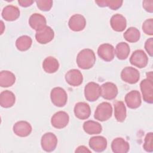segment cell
Here are the masks:
<instances>
[{"label":"cell","instance_id":"cell-34","mask_svg":"<svg viewBox=\"0 0 153 153\" xmlns=\"http://www.w3.org/2000/svg\"><path fill=\"white\" fill-rule=\"evenodd\" d=\"M143 32L148 35H153V19L152 18L146 19L142 24V26Z\"/></svg>","mask_w":153,"mask_h":153},{"label":"cell","instance_id":"cell-23","mask_svg":"<svg viewBox=\"0 0 153 153\" xmlns=\"http://www.w3.org/2000/svg\"><path fill=\"white\" fill-rule=\"evenodd\" d=\"M16 102V96L11 91L4 90L0 94V105L2 108L12 107Z\"/></svg>","mask_w":153,"mask_h":153},{"label":"cell","instance_id":"cell-21","mask_svg":"<svg viewBox=\"0 0 153 153\" xmlns=\"http://www.w3.org/2000/svg\"><path fill=\"white\" fill-rule=\"evenodd\" d=\"M20 11L16 6L8 5L5 6L1 13L2 17L6 21H14L20 16Z\"/></svg>","mask_w":153,"mask_h":153},{"label":"cell","instance_id":"cell-12","mask_svg":"<svg viewBox=\"0 0 153 153\" xmlns=\"http://www.w3.org/2000/svg\"><path fill=\"white\" fill-rule=\"evenodd\" d=\"M65 78L69 85L74 87L79 86L83 81L82 73L76 69H72L68 71L65 74Z\"/></svg>","mask_w":153,"mask_h":153},{"label":"cell","instance_id":"cell-22","mask_svg":"<svg viewBox=\"0 0 153 153\" xmlns=\"http://www.w3.org/2000/svg\"><path fill=\"white\" fill-rule=\"evenodd\" d=\"M111 147L114 153H126L130 149L129 143L122 137L114 139L111 143Z\"/></svg>","mask_w":153,"mask_h":153},{"label":"cell","instance_id":"cell-39","mask_svg":"<svg viewBox=\"0 0 153 153\" xmlns=\"http://www.w3.org/2000/svg\"><path fill=\"white\" fill-rule=\"evenodd\" d=\"M152 76H153V75H152V71H150V72L146 73V78H148L149 79H151V80H153Z\"/></svg>","mask_w":153,"mask_h":153},{"label":"cell","instance_id":"cell-32","mask_svg":"<svg viewBox=\"0 0 153 153\" xmlns=\"http://www.w3.org/2000/svg\"><path fill=\"white\" fill-rule=\"evenodd\" d=\"M143 148L145 151L152 152L153 151V133L152 132L148 133L144 139Z\"/></svg>","mask_w":153,"mask_h":153},{"label":"cell","instance_id":"cell-26","mask_svg":"<svg viewBox=\"0 0 153 153\" xmlns=\"http://www.w3.org/2000/svg\"><path fill=\"white\" fill-rule=\"evenodd\" d=\"M16 82L15 75L9 71H2L0 72V86L2 87H9Z\"/></svg>","mask_w":153,"mask_h":153},{"label":"cell","instance_id":"cell-25","mask_svg":"<svg viewBox=\"0 0 153 153\" xmlns=\"http://www.w3.org/2000/svg\"><path fill=\"white\" fill-rule=\"evenodd\" d=\"M114 116L118 122L122 123L125 121L127 117L126 106L123 101H116L114 103Z\"/></svg>","mask_w":153,"mask_h":153},{"label":"cell","instance_id":"cell-17","mask_svg":"<svg viewBox=\"0 0 153 153\" xmlns=\"http://www.w3.org/2000/svg\"><path fill=\"white\" fill-rule=\"evenodd\" d=\"M13 129L16 135L22 137L29 136L32 130L30 124L26 121H17L13 126Z\"/></svg>","mask_w":153,"mask_h":153},{"label":"cell","instance_id":"cell-8","mask_svg":"<svg viewBox=\"0 0 153 153\" xmlns=\"http://www.w3.org/2000/svg\"><path fill=\"white\" fill-rule=\"evenodd\" d=\"M130 62L132 65L138 68H143L148 65V57L143 50H137L131 55Z\"/></svg>","mask_w":153,"mask_h":153},{"label":"cell","instance_id":"cell-40","mask_svg":"<svg viewBox=\"0 0 153 153\" xmlns=\"http://www.w3.org/2000/svg\"><path fill=\"white\" fill-rule=\"evenodd\" d=\"M1 34H2V33H3V32H4V30H5V26H4V23H3V22L1 20Z\"/></svg>","mask_w":153,"mask_h":153},{"label":"cell","instance_id":"cell-5","mask_svg":"<svg viewBox=\"0 0 153 153\" xmlns=\"http://www.w3.org/2000/svg\"><path fill=\"white\" fill-rule=\"evenodd\" d=\"M84 96L89 102L97 100L100 96V86L94 82L87 83L84 87Z\"/></svg>","mask_w":153,"mask_h":153},{"label":"cell","instance_id":"cell-2","mask_svg":"<svg viewBox=\"0 0 153 153\" xmlns=\"http://www.w3.org/2000/svg\"><path fill=\"white\" fill-rule=\"evenodd\" d=\"M112 115V107L109 102H103L100 103L96 108L94 118L100 121L108 120Z\"/></svg>","mask_w":153,"mask_h":153},{"label":"cell","instance_id":"cell-9","mask_svg":"<svg viewBox=\"0 0 153 153\" xmlns=\"http://www.w3.org/2000/svg\"><path fill=\"white\" fill-rule=\"evenodd\" d=\"M69 117L67 112L62 111L56 112L51 118V124L56 128H65L69 123Z\"/></svg>","mask_w":153,"mask_h":153},{"label":"cell","instance_id":"cell-3","mask_svg":"<svg viewBox=\"0 0 153 153\" xmlns=\"http://www.w3.org/2000/svg\"><path fill=\"white\" fill-rule=\"evenodd\" d=\"M50 98L54 105L57 107H63L67 103L68 95L63 88L57 87L51 90Z\"/></svg>","mask_w":153,"mask_h":153},{"label":"cell","instance_id":"cell-37","mask_svg":"<svg viewBox=\"0 0 153 153\" xmlns=\"http://www.w3.org/2000/svg\"><path fill=\"white\" fill-rule=\"evenodd\" d=\"M34 2L32 0H19L18 3L22 7H27L30 6Z\"/></svg>","mask_w":153,"mask_h":153},{"label":"cell","instance_id":"cell-38","mask_svg":"<svg viewBox=\"0 0 153 153\" xmlns=\"http://www.w3.org/2000/svg\"><path fill=\"white\" fill-rule=\"evenodd\" d=\"M75 152H91V150L87 148L85 146L81 145L78 146L76 150L75 151Z\"/></svg>","mask_w":153,"mask_h":153},{"label":"cell","instance_id":"cell-27","mask_svg":"<svg viewBox=\"0 0 153 153\" xmlns=\"http://www.w3.org/2000/svg\"><path fill=\"white\" fill-rule=\"evenodd\" d=\"M82 128L84 131L88 134H97L102 132V127L101 124L93 120H88L84 123Z\"/></svg>","mask_w":153,"mask_h":153},{"label":"cell","instance_id":"cell-6","mask_svg":"<svg viewBox=\"0 0 153 153\" xmlns=\"http://www.w3.org/2000/svg\"><path fill=\"white\" fill-rule=\"evenodd\" d=\"M57 145V138L56 136L51 133L48 132L44 134L41 139V145L42 149L46 152L53 151Z\"/></svg>","mask_w":153,"mask_h":153},{"label":"cell","instance_id":"cell-10","mask_svg":"<svg viewBox=\"0 0 153 153\" xmlns=\"http://www.w3.org/2000/svg\"><path fill=\"white\" fill-rule=\"evenodd\" d=\"M118 93V88L113 82H106L100 86V96L106 100L114 99Z\"/></svg>","mask_w":153,"mask_h":153},{"label":"cell","instance_id":"cell-19","mask_svg":"<svg viewBox=\"0 0 153 153\" xmlns=\"http://www.w3.org/2000/svg\"><path fill=\"white\" fill-rule=\"evenodd\" d=\"M88 145L90 148L94 151L100 152L106 149L108 142L105 137L102 136H96L90 139Z\"/></svg>","mask_w":153,"mask_h":153},{"label":"cell","instance_id":"cell-15","mask_svg":"<svg viewBox=\"0 0 153 153\" xmlns=\"http://www.w3.org/2000/svg\"><path fill=\"white\" fill-rule=\"evenodd\" d=\"M124 100L127 106L129 108H138L142 103L140 93L137 90H131L126 94Z\"/></svg>","mask_w":153,"mask_h":153},{"label":"cell","instance_id":"cell-18","mask_svg":"<svg viewBox=\"0 0 153 153\" xmlns=\"http://www.w3.org/2000/svg\"><path fill=\"white\" fill-rule=\"evenodd\" d=\"M29 24L33 29L38 32L47 26V20L43 15L33 13L29 17Z\"/></svg>","mask_w":153,"mask_h":153},{"label":"cell","instance_id":"cell-7","mask_svg":"<svg viewBox=\"0 0 153 153\" xmlns=\"http://www.w3.org/2000/svg\"><path fill=\"white\" fill-rule=\"evenodd\" d=\"M140 88L143 100L148 103H153V80L148 78L143 79L140 83Z\"/></svg>","mask_w":153,"mask_h":153},{"label":"cell","instance_id":"cell-35","mask_svg":"<svg viewBox=\"0 0 153 153\" xmlns=\"http://www.w3.org/2000/svg\"><path fill=\"white\" fill-rule=\"evenodd\" d=\"M145 49L148 53V54L152 57L153 56V38H150L148 39L145 42Z\"/></svg>","mask_w":153,"mask_h":153},{"label":"cell","instance_id":"cell-1","mask_svg":"<svg viewBox=\"0 0 153 153\" xmlns=\"http://www.w3.org/2000/svg\"><path fill=\"white\" fill-rule=\"evenodd\" d=\"M78 66L82 69L91 68L96 62V56L94 51L90 48H85L80 51L76 59Z\"/></svg>","mask_w":153,"mask_h":153},{"label":"cell","instance_id":"cell-24","mask_svg":"<svg viewBox=\"0 0 153 153\" xmlns=\"http://www.w3.org/2000/svg\"><path fill=\"white\" fill-rule=\"evenodd\" d=\"M42 68L48 74H53L57 71L59 68V63L54 57L48 56L42 62Z\"/></svg>","mask_w":153,"mask_h":153},{"label":"cell","instance_id":"cell-36","mask_svg":"<svg viewBox=\"0 0 153 153\" xmlns=\"http://www.w3.org/2000/svg\"><path fill=\"white\" fill-rule=\"evenodd\" d=\"M142 6L147 12L151 13L153 12V1H143Z\"/></svg>","mask_w":153,"mask_h":153},{"label":"cell","instance_id":"cell-11","mask_svg":"<svg viewBox=\"0 0 153 153\" xmlns=\"http://www.w3.org/2000/svg\"><path fill=\"white\" fill-rule=\"evenodd\" d=\"M97 54L104 61L111 62L115 56L114 47L109 43L102 44L98 47Z\"/></svg>","mask_w":153,"mask_h":153},{"label":"cell","instance_id":"cell-14","mask_svg":"<svg viewBox=\"0 0 153 153\" xmlns=\"http://www.w3.org/2000/svg\"><path fill=\"white\" fill-rule=\"evenodd\" d=\"M68 26L69 28L74 32L81 31L86 26V19L81 14H74L69 20Z\"/></svg>","mask_w":153,"mask_h":153},{"label":"cell","instance_id":"cell-29","mask_svg":"<svg viewBox=\"0 0 153 153\" xmlns=\"http://www.w3.org/2000/svg\"><path fill=\"white\" fill-rule=\"evenodd\" d=\"M32 44V39L27 35H22L19 37L16 41V47L20 51H25L29 50Z\"/></svg>","mask_w":153,"mask_h":153},{"label":"cell","instance_id":"cell-16","mask_svg":"<svg viewBox=\"0 0 153 153\" xmlns=\"http://www.w3.org/2000/svg\"><path fill=\"white\" fill-rule=\"evenodd\" d=\"M74 111L75 117L79 120H86L91 115L90 105L84 102L76 103L74 106Z\"/></svg>","mask_w":153,"mask_h":153},{"label":"cell","instance_id":"cell-28","mask_svg":"<svg viewBox=\"0 0 153 153\" xmlns=\"http://www.w3.org/2000/svg\"><path fill=\"white\" fill-rule=\"evenodd\" d=\"M130 49L128 44L125 42H120L117 44L115 54L119 60L126 59L130 53Z\"/></svg>","mask_w":153,"mask_h":153},{"label":"cell","instance_id":"cell-20","mask_svg":"<svg viewBox=\"0 0 153 153\" xmlns=\"http://www.w3.org/2000/svg\"><path fill=\"white\" fill-rule=\"evenodd\" d=\"M110 25L112 29L116 32H123L126 28L127 21L124 16L120 14L113 15L110 19Z\"/></svg>","mask_w":153,"mask_h":153},{"label":"cell","instance_id":"cell-31","mask_svg":"<svg viewBox=\"0 0 153 153\" xmlns=\"http://www.w3.org/2000/svg\"><path fill=\"white\" fill-rule=\"evenodd\" d=\"M96 4H97L99 7H108L110 9L112 10H117L120 8L123 3V1L120 0H100V1H96Z\"/></svg>","mask_w":153,"mask_h":153},{"label":"cell","instance_id":"cell-4","mask_svg":"<svg viewBox=\"0 0 153 153\" xmlns=\"http://www.w3.org/2000/svg\"><path fill=\"white\" fill-rule=\"evenodd\" d=\"M121 78L123 81L128 84H134L139 81L140 79V73L136 68L127 66L121 71Z\"/></svg>","mask_w":153,"mask_h":153},{"label":"cell","instance_id":"cell-33","mask_svg":"<svg viewBox=\"0 0 153 153\" xmlns=\"http://www.w3.org/2000/svg\"><path fill=\"white\" fill-rule=\"evenodd\" d=\"M37 7L41 11H48L53 6V1L51 0H38L36 1Z\"/></svg>","mask_w":153,"mask_h":153},{"label":"cell","instance_id":"cell-13","mask_svg":"<svg viewBox=\"0 0 153 153\" xmlns=\"http://www.w3.org/2000/svg\"><path fill=\"white\" fill-rule=\"evenodd\" d=\"M54 36V32L50 26H45L42 30L36 32L35 39L41 44H46L51 42Z\"/></svg>","mask_w":153,"mask_h":153},{"label":"cell","instance_id":"cell-30","mask_svg":"<svg viewBox=\"0 0 153 153\" xmlns=\"http://www.w3.org/2000/svg\"><path fill=\"white\" fill-rule=\"evenodd\" d=\"M124 39L131 43L137 42L140 37V31L135 27H130L123 34Z\"/></svg>","mask_w":153,"mask_h":153}]
</instances>
